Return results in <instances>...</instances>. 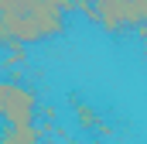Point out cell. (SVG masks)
I'll use <instances>...</instances> for the list:
<instances>
[{
    "label": "cell",
    "instance_id": "cell-3",
    "mask_svg": "<svg viewBox=\"0 0 147 144\" xmlns=\"http://www.w3.org/2000/svg\"><path fill=\"white\" fill-rule=\"evenodd\" d=\"M41 137H45V130H41L38 120H31V124H7L0 130V144H41Z\"/></svg>",
    "mask_w": 147,
    "mask_h": 144
},
{
    "label": "cell",
    "instance_id": "cell-8",
    "mask_svg": "<svg viewBox=\"0 0 147 144\" xmlns=\"http://www.w3.org/2000/svg\"><path fill=\"white\" fill-rule=\"evenodd\" d=\"M144 55H147V41H144Z\"/></svg>",
    "mask_w": 147,
    "mask_h": 144
},
{
    "label": "cell",
    "instance_id": "cell-7",
    "mask_svg": "<svg viewBox=\"0 0 147 144\" xmlns=\"http://www.w3.org/2000/svg\"><path fill=\"white\" fill-rule=\"evenodd\" d=\"M89 144H103V141H89Z\"/></svg>",
    "mask_w": 147,
    "mask_h": 144
},
{
    "label": "cell",
    "instance_id": "cell-1",
    "mask_svg": "<svg viewBox=\"0 0 147 144\" xmlns=\"http://www.w3.org/2000/svg\"><path fill=\"white\" fill-rule=\"evenodd\" d=\"M38 93L28 82L0 79V120L7 124H31L38 117Z\"/></svg>",
    "mask_w": 147,
    "mask_h": 144
},
{
    "label": "cell",
    "instance_id": "cell-4",
    "mask_svg": "<svg viewBox=\"0 0 147 144\" xmlns=\"http://www.w3.org/2000/svg\"><path fill=\"white\" fill-rule=\"evenodd\" d=\"M72 113H75V120H79V127H86V130H96V134H103V137H110L113 130L103 124V117L96 113V110L89 107L86 100H72Z\"/></svg>",
    "mask_w": 147,
    "mask_h": 144
},
{
    "label": "cell",
    "instance_id": "cell-6",
    "mask_svg": "<svg viewBox=\"0 0 147 144\" xmlns=\"http://www.w3.org/2000/svg\"><path fill=\"white\" fill-rule=\"evenodd\" d=\"M17 65H28V45H14V48H7V58L0 62V72H14Z\"/></svg>",
    "mask_w": 147,
    "mask_h": 144
},
{
    "label": "cell",
    "instance_id": "cell-5",
    "mask_svg": "<svg viewBox=\"0 0 147 144\" xmlns=\"http://www.w3.org/2000/svg\"><path fill=\"white\" fill-rule=\"evenodd\" d=\"M123 28H140L147 24V0H120Z\"/></svg>",
    "mask_w": 147,
    "mask_h": 144
},
{
    "label": "cell",
    "instance_id": "cell-2",
    "mask_svg": "<svg viewBox=\"0 0 147 144\" xmlns=\"http://www.w3.org/2000/svg\"><path fill=\"white\" fill-rule=\"evenodd\" d=\"M0 14L3 17H55L65 10L55 7L51 0H0Z\"/></svg>",
    "mask_w": 147,
    "mask_h": 144
},
{
    "label": "cell",
    "instance_id": "cell-9",
    "mask_svg": "<svg viewBox=\"0 0 147 144\" xmlns=\"http://www.w3.org/2000/svg\"><path fill=\"white\" fill-rule=\"evenodd\" d=\"M0 62H3V55H0Z\"/></svg>",
    "mask_w": 147,
    "mask_h": 144
}]
</instances>
